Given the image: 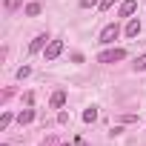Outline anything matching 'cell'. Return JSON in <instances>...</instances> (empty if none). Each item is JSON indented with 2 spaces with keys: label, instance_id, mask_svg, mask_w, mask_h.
<instances>
[{
  "label": "cell",
  "instance_id": "52a82bcc",
  "mask_svg": "<svg viewBox=\"0 0 146 146\" xmlns=\"http://www.w3.org/2000/svg\"><path fill=\"white\" fill-rule=\"evenodd\" d=\"M63 103H66V92L60 89V92H54V95H52L49 106H52V109H63Z\"/></svg>",
  "mask_w": 146,
  "mask_h": 146
},
{
  "label": "cell",
  "instance_id": "2e32d148",
  "mask_svg": "<svg viewBox=\"0 0 146 146\" xmlns=\"http://www.w3.org/2000/svg\"><path fill=\"white\" fill-rule=\"evenodd\" d=\"M112 6H115V0H100V6H98V9L106 12V9H112Z\"/></svg>",
  "mask_w": 146,
  "mask_h": 146
},
{
  "label": "cell",
  "instance_id": "ba28073f",
  "mask_svg": "<svg viewBox=\"0 0 146 146\" xmlns=\"http://www.w3.org/2000/svg\"><path fill=\"white\" fill-rule=\"evenodd\" d=\"M35 120V109H23V112H17V123L20 126H26V123H32Z\"/></svg>",
  "mask_w": 146,
  "mask_h": 146
},
{
  "label": "cell",
  "instance_id": "9c48e42d",
  "mask_svg": "<svg viewBox=\"0 0 146 146\" xmlns=\"http://www.w3.org/2000/svg\"><path fill=\"white\" fill-rule=\"evenodd\" d=\"M83 120H86V123H95V120H98V109H95V106H89V109L83 112Z\"/></svg>",
  "mask_w": 146,
  "mask_h": 146
},
{
  "label": "cell",
  "instance_id": "7a4b0ae2",
  "mask_svg": "<svg viewBox=\"0 0 146 146\" xmlns=\"http://www.w3.org/2000/svg\"><path fill=\"white\" fill-rule=\"evenodd\" d=\"M117 35H120V26H117V23H109V26L100 32V43H103V46H109V43H115V40H117Z\"/></svg>",
  "mask_w": 146,
  "mask_h": 146
},
{
  "label": "cell",
  "instance_id": "6da1fadb",
  "mask_svg": "<svg viewBox=\"0 0 146 146\" xmlns=\"http://www.w3.org/2000/svg\"><path fill=\"white\" fill-rule=\"evenodd\" d=\"M123 57H126L123 49H106V52L98 54V63H117V60H123Z\"/></svg>",
  "mask_w": 146,
  "mask_h": 146
},
{
  "label": "cell",
  "instance_id": "5b68a950",
  "mask_svg": "<svg viewBox=\"0 0 146 146\" xmlns=\"http://www.w3.org/2000/svg\"><path fill=\"white\" fill-rule=\"evenodd\" d=\"M137 12V0H123L120 3V17H132Z\"/></svg>",
  "mask_w": 146,
  "mask_h": 146
},
{
  "label": "cell",
  "instance_id": "4fadbf2b",
  "mask_svg": "<svg viewBox=\"0 0 146 146\" xmlns=\"http://www.w3.org/2000/svg\"><path fill=\"white\" fill-rule=\"evenodd\" d=\"M146 69V54H140L137 60H135V72H143Z\"/></svg>",
  "mask_w": 146,
  "mask_h": 146
},
{
  "label": "cell",
  "instance_id": "9a60e30c",
  "mask_svg": "<svg viewBox=\"0 0 146 146\" xmlns=\"http://www.w3.org/2000/svg\"><path fill=\"white\" fill-rule=\"evenodd\" d=\"M20 3H23V0H6V9H9V12H15Z\"/></svg>",
  "mask_w": 146,
  "mask_h": 146
},
{
  "label": "cell",
  "instance_id": "8fae6325",
  "mask_svg": "<svg viewBox=\"0 0 146 146\" xmlns=\"http://www.w3.org/2000/svg\"><path fill=\"white\" fill-rule=\"evenodd\" d=\"M12 120H15V117H12V112H3V115H0V129H6Z\"/></svg>",
  "mask_w": 146,
  "mask_h": 146
},
{
  "label": "cell",
  "instance_id": "30bf717a",
  "mask_svg": "<svg viewBox=\"0 0 146 146\" xmlns=\"http://www.w3.org/2000/svg\"><path fill=\"white\" fill-rule=\"evenodd\" d=\"M40 15V3H29L26 6V17H37Z\"/></svg>",
  "mask_w": 146,
  "mask_h": 146
},
{
  "label": "cell",
  "instance_id": "3957f363",
  "mask_svg": "<svg viewBox=\"0 0 146 146\" xmlns=\"http://www.w3.org/2000/svg\"><path fill=\"white\" fill-rule=\"evenodd\" d=\"M49 43H52V40H49V35H37V37L29 43V52H32V54H35V52H43Z\"/></svg>",
  "mask_w": 146,
  "mask_h": 146
},
{
  "label": "cell",
  "instance_id": "e0dca14e",
  "mask_svg": "<svg viewBox=\"0 0 146 146\" xmlns=\"http://www.w3.org/2000/svg\"><path fill=\"white\" fill-rule=\"evenodd\" d=\"M75 146H86V143H83V137H75Z\"/></svg>",
  "mask_w": 146,
  "mask_h": 146
},
{
  "label": "cell",
  "instance_id": "277c9868",
  "mask_svg": "<svg viewBox=\"0 0 146 146\" xmlns=\"http://www.w3.org/2000/svg\"><path fill=\"white\" fill-rule=\"evenodd\" d=\"M60 52H63V40H52V43H49V46L43 49V54H46V60H54V57H57Z\"/></svg>",
  "mask_w": 146,
  "mask_h": 146
},
{
  "label": "cell",
  "instance_id": "7c38bea8",
  "mask_svg": "<svg viewBox=\"0 0 146 146\" xmlns=\"http://www.w3.org/2000/svg\"><path fill=\"white\" fill-rule=\"evenodd\" d=\"M32 75V66H20L17 69V80H23V78H29Z\"/></svg>",
  "mask_w": 146,
  "mask_h": 146
},
{
  "label": "cell",
  "instance_id": "8992f818",
  "mask_svg": "<svg viewBox=\"0 0 146 146\" xmlns=\"http://www.w3.org/2000/svg\"><path fill=\"white\" fill-rule=\"evenodd\" d=\"M126 35H129V37H137V35H140V20H137V17H129V23H126Z\"/></svg>",
  "mask_w": 146,
  "mask_h": 146
},
{
  "label": "cell",
  "instance_id": "5bb4252c",
  "mask_svg": "<svg viewBox=\"0 0 146 146\" xmlns=\"http://www.w3.org/2000/svg\"><path fill=\"white\" fill-rule=\"evenodd\" d=\"M100 6V0H80V9H95Z\"/></svg>",
  "mask_w": 146,
  "mask_h": 146
}]
</instances>
